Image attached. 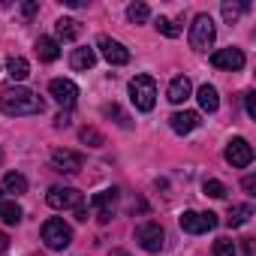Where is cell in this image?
<instances>
[{
    "mask_svg": "<svg viewBox=\"0 0 256 256\" xmlns=\"http://www.w3.org/2000/svg\"><path fill=\"white\" fill-rule=\"evenodd\" d=\"M0 108H4V114L24 118V114H42L46 102L28 88H6L4 94H0Z\"/></svg>",
    "mask_w": 256,
    "mask_h": 256,
    "instance_id": "6da1fadb",
    "label": "cell"
},
{
    "mask_svg": "<svg viewBox=\"0 0 256 256\" xmlns=\"http://www.w3.org/2000/svg\"><path fill=\"white\" fill-rule=\"evenodd\" d=\"M130 100H133V106L139 108V112H151L154 108V102H157V82L151 78V76H136L133 82H130Z\"/></svg>",
    "mask_w": 256,
    "mask_h": 256,
    "instance_id": "7a4b0ae2",
    "label": "cell"
},
{
    "mask_svg": "<svg viewBox=\"0 0 256 256\" xmlns=\"http://www.w3.org/2000/svg\"><path fill=\"white\" fill-rule=\"evenodd\" d=\"M42 241L48 250H66L72 244V229L60 220V217H52L42 223Z\"/></svg>",
    "mask_w": 256,
    "mask_h": 256,
    "instance_id": "3957f363",
    "label": "cell"
},
{
    "mask_svg": "<svg viewBox=\"0 0 256 256\" xmlns=\"http://www.w3.org/2000/svg\"><path fill=\"white\" fill-rule=\"evenodd\" d=\"M214 36H217L214 18L211 16H196L193 18V28H190V46L196 52H208L214 46Z\"/></svg>",
    "mask_w": 256,
    "mask_h": 256,
    "instance_id": "277c9868",
    "label": "cell"
},
{
    "mask_svg": "<svg viewBox=\"0 0 256 256\" xmlns=\"http://www.w3.org/2000/svg\"><path fill=\"white\" fill-rule=\"evenodd\" d=\"M226 163H229L232 169H247V166L253 163V148H250V142L241 139V136L229 139V145H226Z\"/></svg>",
    "mask_w": 256,
    "mask_h": 256,
    "instance_id": "5b68a950",
    "label": "cell"
},
{
    "mask_svg": "<svg viewBox=\"0 0 256 256\" xmlns=\"http://www.w3.org/2000/svg\"><path fill=\"white\" fill-rule=\"evenodd\" d=\"M136 241H139L142 250L160 253V250H163V241H166V232H163L160 223H142V226L136 229Z\"/></svg>",
    "mask_w": 256,
    "mask_h": 256,
    "instance_id": "8992f818",
    "label": "cell"
},
{
    "mask_svg": "<svg viewBox=\"0 0 256 256\" xmlns=\"http://www.w3.org/2000/svg\"><path fill=\"white\" fill-rule=\"evenodd\" d=\"M178 223H181V229L184 232H190V235H202V232H208V229H214L217 226V214H199V211H184L181 217H178Z\"/></svg>",
    "mask_w": 256,
    "mask_h": 256,
    "instance_id": "52a82bcc",
    "label": "cell"
},
{
    "mask_svg": "<svg viewBox=\"0 0 256 256\" xmlns=\"http://www.w3.org/2000/svg\"><path fill=\"white\" fill-rule=\"evenodd\" d=\"M46 202L54 208V211H66V208H78L82 205V193L76 187H52L46 193Z\"/></svg>",
    "mask_w": 256,
    "mask_h": 256,
    "instance_id": "ba28073f",
    "label": "cell"
},
{
    "mask_svg": "<svg viewBox=\"0 0 256 256\" xmlns=\"http://www.w3.org/2000/svg\"><path fill=\"white\" fill-rule=\"evenodd\" d=\"M52 166L64 175H76L82 166H84V157L78 151H66V148H54L52 151Z\"/></svg>",
    "mask_w": 256,
    "mask_h": 256,
    "instance_id": "9c48e42d",
    "label": "cell"
},
{
    "mask_svg": "<svg viewBox=\"0 0 256 256\" xmlns=\"http://www.w3.org/2000/svg\"><path fill=\"white\" fill-rule=\"evenodd\" d=\"M96 48L102 52V58H106L112 66H124V64H130V52H126L118 40H112V36H100V40H96Z\"/></svg>",
    "mask_w": 256,
    "mask_h": 256,
    "instance_id": "30bf717a",
    "label": "cell"
},
{
    "mask_svg": "<svg viewBox=\"0 0 256 256\" xmlns=\"http://www.w3.org/2000/svg\"><path fill=\"white\" fill-rule=\"evenodd\" d=\"M48 94H52L64 108H72L76 100H78V88H76V82H70V78H52Z\"/></svg>",
    "mask_w": 256,
    "mask_h": 256,
    "instance_id": "8fae6325",
    "label": "cell"
},
{
    "mask_svg": "<svg viewBox=\"0 0 256 256\" xmlns=\"http://www.w3.org/2000/svg\"><path fill=\"white\" fill-rule=\"evenodd\" d=\"M114 199H118V190H100L90 196V208L96 211V220L100 223H108L112 220V211H114Z\"/></svg>",
    "mask_w": 256,
    "mask_h": 256,
    "instance_id": "7c38bea8",
    "label": "cell"
},
{
    "mask_svg": "<svg viewBox=\"0 0 256 256\" xmlns=\"http://www.w3.org/2000/svg\"><path fill=\"white\" fill-rule=\"evenodd\" d=\"M211 64L217 66V70H229V72H235V70H241L244 66V52L241 48H220V52H214L211 54Z\"/></svg>",
    "mask_w": 256,
    "mask_h": 256,
    "instance_id": "4fadbf2b",
    "label": "cell"
},
{
    "mask_svg": "<svg viewBox=\"0 0 256 256\" xmlns=\"http://www.w3.org/2000/svg\"><path fill=\"white\" fill-rule=\"evenodd\" d=\"M169 124H172V130H175L178 136H187V133H193L196 126H199V114H196V112H175V114L169 118Z\"/></svg>",
    "mask_w": 256,
    "mask_h": 256,
    "instance_id": "5bb4252c",
    "label": "cell"
},
{
    "mask_svg": "<svg viewBox=\"0 0 256 256\" xmlns=\"http://www.w3.org/2000/svg\"><path fill=\"white\" fill-rule=\"evenodd\" d=\"M190 90H193V84H190V78L187 76H175L172 82H169V90H166V100L169 102H184V100H190Z\"/></svg>",
    "mask_w": 256,
    "mask_h": 256,
    "instance_id": "9a60e30c",
    "label": "cell"
},
{
    "mask_svg": "<svg viewBox=\"0 0 256 256\" xmlns=\"http://www.w3.org/2000/svg\"><path fill=\"white\" fill-rule=\"evenodd\" d=\"M36 54H40V60H58L60 58V46H58V40H52V36H40L36 40Z\"/></svg>",
    "mask_w": 256,
    "mask_h": 256,
    "instance_id": "2e32d148",
    "label": "cell"
},
{
    "mask_svg": "<svg viewBox=\"0 0 256 256\" xmlns=\"http://www.w3.org/2000/svg\"><path fill=\"white\" fill-rule=\"evenodd\" d=\"M196 100H199L202 112H217L220 108V96H217V88L214 84H202L199 94H196Z\"/></svg>",
    "mask_w": 256,
    "mask_h": 256,
    "instance_id": "e0dca14e",
    "label": "cell"
},
{
    "mask_svg": "<svg viewBox=\"0 0 256 256\" xmlns=\"http://www.w3.org/2000/svg\"><path fill=\"white\" fill-rule=\"evenodd\" d=\"M78 22L76 18H60L58 24H54V34H58V40H64V42H72V40H78Z\"/></svg>",
    "mask_w": 256,
    "mask_h": 256,
    "instance_id": "ac0fdd59",
    "label": "cell"
},
{
    "mask_svg": "<svg viewBox=\"0 0 256 256\" xmlns=\"http://www.w3.org/2000/svg\"><path fill=\"white\" fill-rule=\"evenodd\" d=\"M6 72H10L12 82H24V78L30 76V64H28L24 58H16V54H12V58L6 60Z\"/></svg>",
    "mask_w": 256,
    "mask_h": 256,
    "instance_id": "d6986e66",
    "label": "cell"
},
{
    "mask_svg": "<svg viewBox=\"0 0 256 256\" xmlns=\"http://www.w3.org/2000/svg\"><path fill=\"white\" fill-rule=\"evenodd\" d=\"M70 64H72V70H90L96 64V52L94 48H76L72 58H70Z\"/></svg>",
    "mask_w": 256,
    "mask_h": 256,
    "instance_id": "ffe728a7",
    "label": "cell"
},
{
    "mask_svg": "<svg viewBox=\"0 0 256 256\" xmlns=\"http://www.w3.org/2000/svg\"><path fill=\"white\" fill-rule=\"evenodd\" d=\"M250 217H253V205H232V208H229V220H226V223H229L232 229H238V226H244Z\"/></svg>",
    "mask_w": 256,
    "mask_h": 256,
    "instance_id": "44dd1931",
    "label": "cell"
},
{
    "mask_svg": "<svg viewBox=\"0 0 256 256\" xmlns=\"http://www.w3.org/2000/svg\"><path fill=\"white\" fill-rule=\"evenodd\" d=\"M4 190L6 193H28V178L22 175V172H6V178H4Z\"/></svg>",
    "mask_w": 256,
    "mask_h": 256,
    "instance_id": "7402d4cb",
    "label": "cell"
},
{
    "mask_svg": "<svg viewBox=\"0 0 256 256\" xmlns=\"http://www.w3.org/2000/svg\"><path fill=\"white\" fill-rule=\"evenodd\" d=\"M0 217H4V223H10V226L22 223V208H18V202H4V205H0Z\"/></svg>",
    "mask_w": 256,
    "mask_h": 256,
    "instance_id": "603a6c76",
    "label": "cell"
},
{
    "mask_svg": "<svg viewBox=\"0 0 256 256\" xmlns=\"http://www.w3.org/2000/svg\"><path fill=\"white\" fill-rule=\"evenodd\" d=\"M202 190H205V196H211V199H226V184L223 181H214V178H208L205 184H202Z\"/></svg>",
    "mask_w": 256,
    "mask_h": 256,
    "instance_id": "cb8c5ba5",
    "label": "cell"
},
{
    "mask_svg": "<svg viewBox=\"0 0 256 256\" xmlns=\"http://www.w3.org/2000/svg\"><path fill=\"white\" fill-rule=\"evenodd\" d=\"M148 6L145 4H130V6H126V18H130V22H136V24H142V22H148Z\"/></svg>",
    "mask_w": 256,
    "mask_h": 256,
    "instance_id": "d4e9b609",
    "label": "cell"
},
{
    "mask_svg": "<svg viewBox=\"0 0 256 256\" xmlns=\"http://www.w3.org/2000/svg\"><path fill=\"white\" fill-rule=\"evenodd\" d=\"M78 136H82V142H84V145H90V148H102V145H106L102 133H96L94 126H84V130H82Z\"/></svg>",
    "mask_w": 256,
    "mask_h": 256,
    "instance_id": "484cf974",
    "label": "cell"
},
{
    "mask_svg": "<svg viewBox=\"0 0 256 256\" xmlns=\"http://www.w3.org/2000/svg\"><path fill=\"white\" fill-rule=\"evenodd\" d=\"M244 10H250V4H223V18H226L229 24H235Z\"/></svg>",
    "mask_w": 256,
    "mask_h": 256,
    "instance_id": "4316f807",
    "label": "cell"
},
{
    "mask_svg": "<svg viewBox=\"0 0 256 256\" xmlns=\"http://www.w3.org/2000/svg\"><path fill=\"white\" fill-rule=\"evenodd\" d=\"M154 28H157V30H160L163 36H169V40H175V36L181 34V28H178L175 22H169V18H163V16H160V18L154 22Z\"/></svg>",
    "mask_w": 256,
    "mask_h": 256,
    "instance_id": "83f0119b",
    "label": "cell"
},
{
    "mask_svg": "<svg viewBox=\"0 0 256 256\" xmlns=\"http://www.w3.org/2000/svg\"><path fill=\"white\" fill-rule=\"evenodd\" d=\"M214 256H238L235 253V241L232 238H217L214 241Z\"/></svg>",
    "mask_w": 256,
    "mask_h": 256,
    "instance_id": "f1b7e54d",
    "label": "cell"
},
{
    "mask_svg": "<svg viewBox=\"0 0 256 256\" xmlns=\"http://www.w3.org/2000/svg\"><path fill=\"white\" fill-rule=\"evenodd\" d=\"M102 114H108V118H118V124H120V126H130V120H126V114H124V112H120L118 106H106V108H102Z\"/></svg>",
    "mask_w": 256,
    "mask_h": 256,
    "instance_id": "f546056e",
    "label": "cell"
},
{
    "mask_svg": "<svg viewBox=\"0 0 256 256\" xmlns=\"http://www.w3.org/2000/svg\"><path fill=\"white\" fill-rule=\"evenodd\" d=\"M244 102H247V114H250V118H256V94H247V96H244Z\"/></svg>",
    "mask_w": 256,
    "mask_h": 256,
    "instance_id": "4dcf8cb0",
    "label": "cell"
},
{
    "mask_svg": "<svg viewBox=\"0 0 256 256\" xmlns=\"http://www.w3.org/2000/svg\"><path fill=\"white\" fill-rule=\"evenodd\" d=\"M241 187H244V190H247L250 196H256V178H253V175H247V178L241 181Z\"/></svg>",
    "mask_w": 256,
    "mask_h": 256,
    "instance_id": "1f68e13d",
    "label": "cell"
},
{
    "mask_svg": "<svg viewBox=\"0 0 256 256\" xmlns=\"http://www.w3.org/2000/svg\"><path fill=\"white\" fill-rule=\"evenodd\" d=\"M72 124V118H70V112H60L58 118H54V126H70Z\"/></svg>",
    "mask_w": 256,
    "mask_h": 256,
    "instance_id": "d6a6232c",
    "label": "cell"
},
{
    "mask_svg": "<svg viewBox=\"0 0 256 256\" xmlns=\"http://www.w3.org/2000/svg\"><path fill=\"white\" fill-rule=\"evenodd\" d=\"M76 220H78V223H84V220H88V208H84V205H78V208H76Z\"/></svg>",
    "mask_w": 256,
    "mask_h": 256,
    "instance_id": "836d02e7",
    "label": "cell"
},
{
    "mask_svg": "<svg viewBox=\"0 0 256 256\" xmlns=\"http://www.w3.org/2000/svg\"><path fill=\"white\" fill-rule=\"evenodd\" d=\"M6 250H10V238H6V235H4V232H0V256H4V253H6Z\"/></svg>",
    "mask_w": 256,
    "mask_h": 256,
    "instance_id": "e575fe53",
    "label": "cell"
},
{
    "mask_svg": "<svg viewBox=\"0 0 256 256\" xmlns=\"http://www.w3.org/2000/svg\"><path fill=\"white\" fill-rule=\"evenodd\" d=\"M241 244H244V256H253V241H250V238H244Z\"/></svg>",
    "mask_w": 256,
    "mask_h": 256,
    "instance_id": "d590c367",
    "label": "cell"
},
{
    "mask_svg": "<svg viewBox=\"0 0 256 256\" xmlns=\"http://www.w3.org/2000/svg\"><path fill=\"white\" fill-rule=\"evenodd\" d=\"M22 12H24V16H34V12H36V4H24Z\"/></svg>",
    "mask_w": 256,
    "mask_h": 256,
    "instance_id": "8d00e7d4",
    "label": "cell"
},
{
    "mask_svg": "<svg viewBox=\"0 0 256 256\" xmlns=\"http://www.w3.org/2000/svg\"><path fill=\"white\" fill-rule=\"evenodd\" d=\"M0 205H4V193H0Z\"/></svg>",
    "mask_w": 256,
    "mask_h": 256,
    "instance_id": "74e56055",
    "label": "cell"
},
{
    "mask_svg": "<svg viewBox=\"0 0 256 256\" xmlns=\"http://www.w3.org/2000/svg\"><path fill=\"white\" fill-rule=\"evenodd\" d=\"M0 163H4V154H0Z\"/></svg>",
    "mask_w": 256,
    "mask_h": 256,
    "instance_id": "f35d334b",
    "label": "cell"
}]
</instances>
